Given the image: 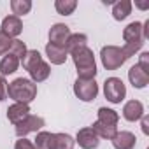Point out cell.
Here are the masks:
<instances>
[{
	"label": "cell",
	"mask_w": 149,
	"mask_h": 149,
	"mask_svg": "<svg viewBox=\"0 0 149 149\" xmlns=\"http://www.w3.org/2000/svg\"><path fill=\"white\" fill-rule=\"evenodd\" d=\"M19 67V58H16L14 54L7 53L2 60H0V76H9V74H14Z\"/></svg>",
	"instance_id": "obj_18"
},
{
	"label": "cell",
	"mask_w": 149,
	"mask_h": 149,
	"mask_svg": "<svg viewBox=\"0 0 149 149\" xmlns=\"http://www.w3.org/2000/svg\"><path fill=\"white\" fill-rule=\"evenodd\" d=\"M135 144H137V139L132 132H118L112 137L114 149H133Z\"/></svg>",
	"instance_id": "obj_15"
},
{
	"label": "cell",
	"mask_w": 149,
	"mask_h": 149,
	"mask_svg": "<svg viewBox=\"0 0 149 149\" xmlns=\"http://www.w3.org/2000/svg\"><path fill=\"white\" fill-rule=\"evenodd\" d=\"M14 149H35V146H33V142L28 140V139H19V140H16Z\"/></svg>",
	"instance_id": "obj_29"
},
{
	"label": "cell",
	"mask_w": 149,
	"mask_h": 149,
	"mask_svg": "<svg viewBox=\"0 0 149 149\" xmlns=\"http://www.w3.org/2000/svg\"><path fill=\"white\" fill-rule=\"evenodd\" d=\"M142 70H146L147 74H149V53H142L140 54V60H139V63H137Z\"/></svg>",
	"instance_id": "obj_30"
},
{
	"label": "cell",
	"mask_w": 149,
	"mask_h": 149,
	"mask_svg": "<svg viewBox=\"0 0 149 149\" xmlns=\"http://www.w3.org/2000/svg\"><path fill=\"white\" fill-rule=\"evenodd\" d=\"M76 7H77V2H76V0H56V2H54V9H56L58 14H61V16L72 14L74 11H76Z\"/></svg>",
	"instance_id": "obj_23"
},
{
	"label": "cell",
	"mask_w": 149,
	"mask_h": 149,
	"mask_svg": "<svg viewBox=\"0 0 149 149\" xmlns=\"http://www.w3.org/2000/svg\"><path fill=\"white\" fill-rule=\"evenodd\" d=\"M130 13H132V2L130 0H119V2L112 4V16H114L116 21L125 19L126 16H130Z\"/></svg>",
	"instance_id": "obj_20"
},
{
	"label": "cell",
	"mask_w": 149,
	"mask_h": 149,
	"mask_svg": "<svg viewBox=\"0 0 149 149\" xmlns=\"http://www.w3.org/2000/svg\"><path fill=\"white\" fill-rule=\"evenodd\" d=\"M49 132H39L37 133V139L33 142V146L37 149H47V142H49Z\"/></svg>",
	"instance_id": "obj_27"
},
{
	"label": "cell",
	"mask_w": 149,
	"mask_h": 149,
	"mask_svg": "<svg viewBox=\"0 0 149 149\" xmlns=\"http://www.w3.org/2000/svg\"><path fill=\"white\" fill-rule=\"evenodd\" d=\"M97 121L116 126V125H118V121H119V114H118L116 111H112V109L100 107V109H98V119H97Z\"/></svg>",
	"instance_id": "obj_22"
},
{
	"label": "cell",
	"mask_w": 149,
	"mask_h": 149,
	"mask_svg": "<svg viewBox=\"0 0 149 149\" xmlns=\"http://www.w3.org/2000/svg\"><path fill=\"white\" fill-rule=\"evenodd\" d=\"M70 56L74 60L76 70H77V79H95V76H97L95 54L88 46L72 51Z\"/></svg>",
	"instance_id": "obj_1"
},
{
	"label": "cell",
	"mask_w": 149,
	"mask_h": 149,
	"mask_svg": "<svg viewBox=\"0 0 149 149\" xmlns=\"http://www.w3.org/2000/svg\"><path fill=\"white\" fill-rule=\"evenodd\" d=\"M7 98V81L4 76H0V102Z\"/></svg>",
	"instance_id": "obj_31"
},
{
	"label": "cell",
	"mask_w": 149,
	"mask_h": 149,
	"mask_svg": "<svg viewBox=\"0 0 149 149\" xmlns=\"http://www.w3.org/2000/svg\"><path fill=\"white\" fill-rule=\"evenodd\" d=\"M7 97L18 104H30L37 97V84L32 79L18 77L7 84Z\"/></svg>",
	"instance_id": "obj_2"
},
{
	"label": "cell",
	"mask_w": 149,
	"mask_h": 149,
	"mask_svg": "<svg viewBox=\"0 0 149 149\" xmlns=\"http://www.w3.org/2000/svg\"><path fill=\"white\" fill-rule=\"evenodd\" d=\"M142 116H144V105H142V102L130 100V102L125 104V107H123V118L126 121L133 123V121H139Z\"/></svg>",
	"instance_id": "obj_12"
},
{
	"label": "cell",
	"mask_w": 149,
	"mask_h": 149,
	"mask_svg": "<svg viewBox=\"0 0 149 149\" xmlns=\"http://www.w3.org/2000/svg\"><path fill=\"white\" fill-rule=\"evenodd\" d=\"M74 95L83 102H91L98 95V84L95 79H76L74 83Z\"/></svg>",
	"instance_id": "obj_6"
},
{
	"label": "cell",
	"mask_w": 149,
	"mask_h": 149,
	"mask_svg": "<svg viewBox=\"0 0 149 149\" xmlns=\"http://www.w3.org/2000/svg\"><path fill=\"white\" fill-rule=\"evenodd\" d=\"M86 42H88V37H86L84 33H70V37H68V40H67V44H65V49H67V53L70 54L72 51H76V49H79V47H84Z\"/></svg>",
	"instance_id": "obj_21"
},
{
	"label": "cell",
	"mask_w": 149,
	"mask_h": 149,
	"mask_svg": "<svg viewBox=\"0 0 149 149\" xmlns=\"http://www.w3.org/2000/svg\"><path fill=\"white\" fill-rule=\"evenodd\" d=\"M76 140H74L68 133H51L47 149H74Z\"/></svg>",
	"instance_id": "obj_10"
},
{
	"label": "cell",
	"mask_w": 149,
	"mask_h": 149,
	"mask_svg": "<svg viewBox=\"0 0 149 149\" xmlns=\"http://www.w3.org/2000/svg\"><path fill=\"white\" fill-rule=\"evenodd\" d=\"M26 51H28V49H26L25 42H23V40H19V39H14V40H13V46H11V51H9V53H11V54H14L16 58H19V60H21V58L26 54Z\"/></svg>",
	"instance_id": "obj_26"
},
{
	"label": "cell",
	"mask_w": 149,
	"mask_h": 149,
	"mask_svg": "<svg viewBox=\"0 0 149 149\" xmlns=\"http://www.w3.org/2000/svg\"><path fill=\"white\" fill-rule=\"evenodd\" d=\"M46 54H47V58H49V61L53 63V65H61V63H65L67 61V56H68V53H67V49L65 47H58V46H53V44H46Z\"/></svg>",
	"instance_id": "obj_17"
},
{
	"label": "cell",
	"mask_w": 149,
	"mask_h": 149,
	"mask_svg": "<svg viewBox=\"0 0 149 149\" xmlns=\"http://www.w3.org/2000/svg\"><path fill=\"white\" fill-rule=\"evenodd\" d=\"M128 79H130V83L133 84V88L142 90V88H146L147 83H149V74H147L146 70H142L139 65H133V67L128 70Z\"/></svg>",
	"instance_id": "obj_13"
},
{
	"label": "cell",
	"mask_w": 149,
	"mask_h": 149,
	"mask_svg": "<svg viewBox=\"0 0 149 149\" xmlns=\"http://www.w3.org/2000/svg\"><path fill=\"white\" fill-rule=\"evenodd\" d=\"M2 33H6L7 37H18L21 32H23V23L18 16L11 14V16H6L4 21H2V30H0Z\"/></svg>",
	"instance_id": "obj_11"
},
{
	"label": "cell",
	"mask_w": 149,
	"mask_h": 149,
	"mask_svg": "<svg viewBox=\"0 0 149 149\" xmlns=\"http://www.w3.org/2000/svg\"><path fill=\"white\" fill-rule=\"evenodd\" d=\"M104 95L111 104H121L126 97V86L119 77H109L104 83Z\"/></svg>",
	"instance_id": "obj_5"
},
{
	"label": "cell",
	"mask_w": 149,
	"mask_h": 149,
	"mask_svg": "<svg viewBox=\"0 0 149 149\" xmlns=\"http://www.w3.org/2000/svg\"><path fill=\"white\" fill-rule=\"evenodd\" d=\"M100 58H102V65L107 70H116L128 60L123 49L118 46H104L100 51Z\"/></svg>",
	"instance_id": "obj_4"
},
{
	"label": "cell",
	"mask_w": 149,
	"mask_h": 149,
	"mask_svg": "<svg viewBox=\"0 0 149 149\" xmlns=\"http://www.w3.org/2000/svg\"><path fill=\"white\" fill-rule=\"evenodd\" d=\"M76 142L79 144L81 149H97L98 144H100V139H98V135L91 130V126H86V128H81V130L77 132Z\"/></svg>",
	"instance_id": "obj_8"
},
{
	"label": "cell",
	"mask_w": 149,
	"mask_h": 149,
	"mask_svg": "<svg viewBox=\"0 0 149 149\" xmlns=\"http://www.w3.org/2000/svg\"><path fill=\"white\" fill-rule=\"evenodd\" d=\"M13 40H14V39H11V37H7L6 33H2V32H0V56L11 51Z\"/></svg>",
	"instance_id": "obj_28"
},
{
	"label": "cell",
	"mask_w": 149,
	"mask_h": 149,
	"mask_svg": "<svg viewBox=\"0 0 149 149\" xmlns=\"http://www.w3.org/2000/svg\"><path fill=\"white\" fill-rule=\"evenodd\" d=\"M44 125H46V123H44V118H40V116H33V114H28L23 121H19L18 125H14V126H16L14 132H16V135H18L19 139H25L28 133H32V132H39Z\"/></svg>",
	"instance_id": "obj_7"
},
{
	"label": "cell",
	"mask_w": 149,
	"mask_h": 149,
	"mask_svg": "<svg viewBox=\"0 0 149 149\" xmlns=\"http://www.w3.org/2000/svg\"><path fill=\"white\" fill-rule=\"evenodd\" d=\"M91 130L98 135V139H107V140H112V137L118 133V126L105 125V123H100V121H95L91 125Z\"/></svg>",
	"instance_id": "obj_19"
},
{
	"label": "cell",
	"mask_w": 149,
	"mask_h": 149,
	"mask_svg": "<svg viewBox=\"0 0 149 149\" xmlns=\"http://www.w3.org/2000/svg\"><path fill=\"white\" fill-rule=\"evenodd\" d=\"M42 60V56H40V53L37 51V49H28L26 51V54L21 58V63H23V68L25 70H28L30 67H33L37 61H40Z\"/></svg>",
	"instance_id": "obj_25"
},
{
	"label": "cell",
	"mask_w": 149,
	"mask_h": 149,
	"mask_svg": "<svg viewBox=\"0 0 149 149\" xmlns=\"http://www.w3.org/2000/svg\"><path fill=\"white\" fill-rule=\"evenodd\" d=\"M140 119H142V132H144V133L147 135V133H149V118H147V116L144 114V116H142Z\"/></svg>",
	"instance_id": "obj_32"
},
{
	"label": "cell",
	"mask_w": 149,
	"mask_h": 149,
	"mask_svg": "<svg viewBox=\"0 0 149 149\" xmlns=\"http://www.w3.org/2000/svg\"><path fill=\"white\" fill-rule=\"evenodd\" d=\"M11 9H13V14L19 18V16L30 13L32 2H30V0H13V2H11Z\"/></svg>",
	"instance_id": "obj_24"
},
{
	"label": "cell",
	"mask_w": 149,
	"mask_h": 149,
	"mask_svg": "<svg viewBox=\"0 0 149 149\" xmlns=\"http://www.w3.org/2000/svg\"><path fill=\"white\" fill-rule=\"evenodd\" d=\"M28 114H30V107H28L26 104H18V102H14V104L7 109V119H9L13 125H18L19 121H23Z\"/></svg>",
	"instance_id": "obj_16"
},
{
	"label": "cell",
	"mask_w": 149,
	"mask_h": 149,
	"mask_svg": "<svg viewBox=\"0 0 149 149\" xmlns=\"http://www.w3.org/2000/svg\"><path fill=\"white\" fill-rule=\"evenodd\" d=\"M123 39H125V46L121 47L123 53L126 54V58H132L135 53H139L144 46V33H142V23L133 21L130 23L125 30H123Z\"/></svg>",
	"instance_id": "obj_3"
},
{
	"label": "cell",
	"mask_w": 149,
	"mask_h": 149,
	"mask_svg": "<svg viewBox=\"0 0 149 149\" xmlns=\"http://www.w3.org/2000/svg\"><path fill=\"white\" fill-rule=\"evenodd\" d=\"M68 37H70V28L63 23H56L49 30V44H53V46L65 47Z\"/></svg>",
	"instance_id": "obj_9"
},
{
	"label": "cell",
	"mask_w": 149,
	"mask_h": 149,
	"mask_svg": "<svg viewBox=\"0 0 149 149\" xmlns=\"http://www.w3.org/2000/svg\"><path fill=\"white\" fill-rule=\"evenodd\" d=\"M26 72L30 74V77H32L33 83H42V81H46V79L49 77L51 67H49V63H46L44 60H40V61H37L33 67H30Z\"/></svg>",
	"instance_id": "obj_14"
}]
</instances>
